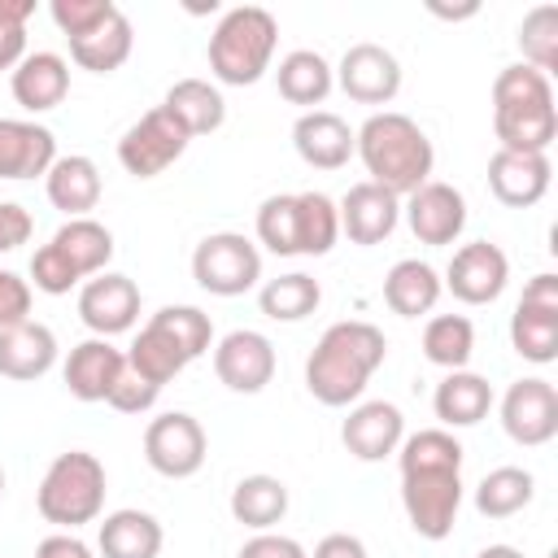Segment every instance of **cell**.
I'll use <instances>...</instances> for the list:
<instances>
[{"label":"cell","mask_w":558,"mask_h":558,"mask_svg":"<svg viewBox=\"0 0 558 558\" xmlns=\"http://www.w3.org/2000/svg\"><path fill=\"white\" fill-rule=\"evenodd\" d=\"M401 506L423 541H445L462 506V445L449 427H423L397 445Z\"/></svg>","instance_id":"1"},{"label":"cell","mask_w":558,"mask_h":558,"mask_svg":"<svg viewBox=\"0 0 558 558\" xmlns=\"http://www.w3.org/2000/svg\"><path fill=\"white\" fill-rule=\"evenodd\" d=\"M384 357H388V340L375 323H366V318L331 323L305 362V388L314 401H323L331 410L353 405L366 392L371 375L384 366Z\"/></svg>","instance_id":"2"},{"label":"cell","mask_w":558,"mask_h":558,"mask_svg":"<svg viewBox=\"0 0 558 558\" xmlns=\"http://www.w3.org/2000/svg\"><path fill=\"white\" fill-rule=\"evenodd\" d=\"M353 153L362 157L371 183H379V187L392 192L397 201L410 196L414 187H423L427 174H432V161H436L427 131H423L414 118L397 113V109L371 113V118L353 131Z\"/></svg>","instance_id":"3"},{"label":"cell","mask_w":558,"mask_h":558,"mask_svg":"<svg viewBox=\"0 0 558 558\" xmlns=\"http://www.w3.org/2000/svg\"><path fill=\"white\" fill-rule=\"evenodd\" d=\"M493 131L506 153H549L558 140V109L549 74L532 65H506L493 78Z\"/></svg>","instance_id":"4"},{"label":"cell","mask_w":558,"mask_h":558,"mask_svg":"<svg viewBox=\"0 0 558 558\" xmlns=\"http://www.w3.org/2000/svg\"><path fill=\"white\" fill-rule=\"evenodd\" d=\"M257 240L275 257H323L340 240L336 201L323 192H279L257 209Z\"/></svg>","instance_id":"5"},{"label":"cell","mask_w":558,"mask_h":558,"mask_svg":"<svg viewBox=\"0 0 558 558\" xmlns=\"http://www.w3.org/2000/svg\"><path fill=\"white\" fill-rule=\"evenodd\" d=\"M113 257V231L96 218H70L52 231L44 248L31 257V283L44 296H65L70 288L100 275Z\"/></svg>","instance_id":"6"},{"label":"cell","mask_w":558,"mask_h":558,"mask_svg":"<svg viewBox=\"0 0 558 558\" xmlns=\"http://www.w3.org/2000/svg\"><path fill=\"white\" fill-rule=\"evenodd\" d=\"M279 44V22L262 4L227 9L209 35V70L227 87H248L270 70Z\"/></svg>","instance_id":"7"},{"label":"cell","mask_w":558,"mask_h":558,"mask_svg":"<svg viewBox=\"0 0 558 558\" xmlns=\"http://www.w3.org/2000/svg\"><path fill=\"white\" fill-rule=\"evenodd\" d=\"M35 506L48 523L70 527V532L100 519V510H105V466H100V458L87 453V449L57 453L52 466L44 471V480H39Z\"/></svg>","instance_id":"8"},{"label":"cell","mask_w":558,"mask_h":558,"mask_svg":"<svg viewBox=\"0 0 558 558\" xmlns=\"http://www.w3.org/2000/svg\"><path fill=\"white\" fill-rule=\"evenodd\" d=\"M192 279L209 296H244L262 279V253L240 231H214L192 253Z\"/></svg>","instance_id":"9"},{"label":"cell","mask_w":558,"mask_h":558,"mask_svg":"<svg viewBox=\"0 0 558 558\" xmlns=\"http://www.w3.org/2000/svg\"><path fill=\"white\" fill-rule=\"evenodd\" d=\"M510 344L523 362H536V366L558 357V275L541 270L527 279L510 314Z\"/></svg>","instance_id":"10"},{"label":"cell","mask_w":558,"mask_h":558,"mask_svg":"<svg viewBox=\"0 0 558 558\" xmlns=\"http://www.w3.org/2000/svg\"><path fill=\"white\" fill-rule=\"evenodd\" d=\"M187 131L157 105V109H148L140 122H131L126 131H122V140H118V161H122V170L126 174H135V179H157L161 170H170L183 153H187Z\"/></svg>","instance_id":"11"},{"label":"cell","mask_w":558,"mask_h":558,"mask_svg":"<svg viewBox=\"0 0 558 558\" xmlns=\"http://www.w3.org/2000/svg\"><path fill=\"white\" fill-rule=\"evenodd\" d=\"M205 427L183 414V410H170V414H157L148 427H144V462L166 475V480H187L205 466Z\"/></svg>","instance_id":"12"},{"label":"cell","mask_w":558,"mask_h":558,"mask_svg":"<svg viewBox=\"0 0 558 558\" xmlns=\"http://www.w3.org/2000/svg\"><path fill=\"white\" fill-rule=\"evenodd\" d=\"M501 427L514 445H549L558 436V388L541 375L514 379L501 397Z\"/></svg>","instance_id":"13"},{"label":"cell","mask_w":558,"mask_h":558,"mask_svg":"<svg viewBox=\"0 0 558 558\" xmlns=\"http://www.w3.org/2000/svg\"><path fill=\"white\" fill-rule=\"evenodd\" d=\"M440 283L462 305H493L510 283V257L488 240H471L449 257V270Z\"/></svg>","instance_id":"14"},{"label":"cell","mask_w":558,"mask_h":558,"mask_svg":"<svg viewBox=\"0 0 558 558\" xmlns=\"http://www.w3.org/2000/svg\"><path fill=\"white\" fill-rule=\"evenodd\" d=\"M214 375L231 392L253 397L275 379V344L253 327H235L214 344Z\"/></svg>","instance_id":"15"},{"label":"cell","mask_w":558,"mask_h":558,"mask_svg":"<svg viewBox=\"0 0 558 558\" xmlns=\"http://www.w3.org/2000/svg\"><path fill=\"white\" fill-rule=\"evenodd\" d=\"M331 74H336L340 92L357 105H388L401 92V61L384 44H371V39L353 44Z\"/></svg>","instance_id":"16"},{"label":"cell","mask_w":558,"mask_h":558,"mask_svg":"<svg viewBox=\"0 0 558 558\" xmlns=\"http://www.w3.org/2000/svg\"><path fill=\"white\" fill-rule=\"evenodd\" d=\"M405 222L414 231L418 244H453L466 227V201L453 183H440V179H427L423 187H414L405 196Z\"/></svg>","instance_id":"17"},{"label":"cell","mask_w":558,"mask_h":558,"mask_svg":"<svg viewBox=\"0 0 558 558\" xmlns=\"http://www.w3.org/2000/svg\"><path fill=\"white\" fill-rule=\"evenodd\" d=\"M78 318L96 331V336H122L135 327L140 318V288L126 275L100 270L78 288Z\"/></svg>","instance_id":"18"},{"label":"cell","mask_w":558,"mask_h":558,"mask_svg":"<svg viewBox=\"0 0 558 558\" xmlns=\"http://www.w3.org/2000/svg\"><path fill=\"white\" fill-rule=\"evenodd\" d=\"M122 371H126V353L118 344H109L105 336H92V340L70 349V357L61 366V379H65L74 401L92 405V401H109V392L118 388Z\"/></svg>","instance_id":"19"},{"label":"cell","mask_w":558,"mask_h":558,"mask_svg":"<svg viewBox=\"0 0 558 558\" xmlns=\"http://www.w3.org/2000/svg\"><path fill=\"white\" fill-rule=\"evenodd\" d=\"M336 214H340V231H344L353 244L371 248V244H384V240L397 231L401 201H397L392 192H384L379 183L362 179V183H353V187L340 196Z\"/></svg>","instance_id":"20"},{"label":"cell","mask_w":558,"mask_h":558,"mask_svg":"<svg viewBox=\"0 0 558 558\" xmlns=\"http://www.w3.org/2000/svg\"><path fill=\"white\" fill-rule=\"evenodd\" d=\"M340 440L357 462H384L405 440V418L392 401H362L340 423Z\"/></svg>","instance_id":"21"},{"label":"cell","mask_w":558,"mask_h":558,"mask_svg":"<svg viewBox=\"0 0 558 558\" xmlns=\"http://www.w3.org/2000/svg\"><path fill=\"white\" fill-rule=\"evenodd\" d=\"M549 179H554L549 153H506V148H497L488 157V187L510 209L536 205L549 192Z\"/></svg>","instance_id":"22"},{"label":"cell","mask_w":558,"mask_h":558,"mask_svg":"<svg viewBox=\"0 0 558 558\" xmlns=\"http://www.w3.org/2000/svg\"><path fill=\"white\" fill-rule=\"evenodd\" d=\"M292 148L314 170H340L353 157V126L331 109H310L292 122Z\"/></svg>","instance_id":"23"},{"label":"cell","mask_w":558,"mask_h":558,"mask_svg":"<svg viewBox=\"0 0 558 558\" xmlns=\"http://www.w3.org/2000/svg\"><path fill=\"white\" fill-rule=\"evenodd\" d=\"M57 161V140L48 126L26 118H0V179H39Z\"/></svg>","instance_id":"24"},{"label":"cell","mask_w":558,"mask_h":558,"mask_svg":"<svg viewBox=\"0 0 558 558\" xmlns=\"http://www.w3.org/2000/svg\"><path fill=\"white\" fill-rule=\"evenodd\" d=\"M9 87L26 113H48L70 96V61L61 52H26Z\"/></svg>","instance_id":"25"},{"label":"cell","mask_w":558,"mask_h":558,"mask_svg":"<svg viewBox=\"0 0 558 558\" xmlns=\"http://www.w3.org/2000/svg\"><path fill=\"white\" fill-rule=\"evenodd\" d=\"M52 366H57V336H52V327L26 318V323L0 331V375L4 379L31 384V379L48 375Z\"/></svg>","instance_id":"26"},{"label":"cell","mask_w":558,"mask_h":558,"mask_svg":"<svg viewBox=\"0 0 558 558\" xmlns=\"http://www.w3.org/2000/svg\"><path fill=\"white\" fill-rule=\"evenodd\" d=\"M44 187H48V201L52 209L70 214V218H87L96 205H100V170L92 157L83 153H70V157H57L44 174Z\"/></svg>","instance_id":"27"},{"label":"cell","mask_w":558,"mask_h":558,"mask_svg":"<svg viewBox=\"0 0 558 558\" xmlns=\"http://www.w3.org/2000/svg\"><path fill=\"white\" fill-rule=\"evenodd\" d=\"M432 410L445 427H475L493 410V384L475 371H449L432 392Z\"/></svg>","instance_id":"28"},{"label":"cell","mask_w":558,"mask_h":558,"mask_svg":"<svg viewBox=\"0 0 558 558\" xmlns=\"http://www.w3.org/2000/svg\"><path fill=\"white\" fill-rule=\"evenodd\" d=\"M135 48V31H131V17L122 9H113L100 26H92L87 35L70 39V57L78 70H92V74H113Z\"/></svg>","instance_id":"29"},{"label":"cell","mask_w":558,"mask_h":558,"mask_svg":"<svg viewBox=\"0 0 558 558\" xmlns=\"http://www.w3.org/2000/svg\"><path fill=\"white\" fill-rule=\"evenodd\" d=\"M440 292H445L440 275H436L427 262H418V257H401V262L384 275V305H388L392 314H401V318L432 314L436 301H440Z\"/></svg>","instance_id":"30"},{"label":"cell","mask_w":558,"mask_h":558,"mask_svg":"<svg viewBox=\"0 0 558 558\" xmlns=\"http://www.w3.org/2000/svg\"><path fill=\"white\" fill-rule=\"evenodd\" d=\"M161 541V523L148 510H113L96 532L100 558H157Z\"/></svg>","instance_id":"31"},{"label":"cell","mask_w":558,"mask_h":558,"mask_svg":"<svg viewBox=\"0 0 558 558\" xmlns=\"http://www.w3.org/2000/svg\"><path fill=\"white\" fill-rule=\"evenodd\" d=\"M161 109H166L192 140H196V135H209V131H218V126L227 122V100H222V92H218L214 83H205V78H179V83L166 92Z\"/></svg>","instance_id":"32"},{"label":"cell","mask_w":558,"mask_h":558,"mask_svg":"<svg viewBox=\"0 0 558 558\" xmlns=\"http://www.w3.org/2000/svg\"><path fill=\"white\" fill-rule=\"evenodd\" d=\"M275 87H279V96H283L288 105H305V113H310L314 105L327 100V92L336 87V74H331V65H327L323 52L296 48V52H288V57L279 61Z\"/></svg>","instance_id":"33"},{"label":"cell","mask_w":558,"mask_h":558,"mask_svg":"<svg viewBox=\"0 0 558 558\" xmlns=\"http://www.w3.org/2000/svg\"><path fill=\"white\" fill-rule=\"evenodd\" d=\"M126 366H131L135 375H144L148 384L166 388V384L187 366V353H183V344H179L157 318H148V323L140 327V336L131 340V349H126Z\"/></svg>","instance_id":"34"},{"label":"cell","mask_w":558,"mask_h":558,"mask_svg":"<svg viewBox=\"0 0 558 558\" xmlns=\"http://www.w3.org/2000/svg\"><path fill=\"white\" fill-rule=\"evenodd\" d=\"M288 514V484L275 475H244L231 488V519L253 527V532H270L279 519Z\"/></svg>","instance_id":"35"},{"label":"cell","mask_w":558,"mask_h":558,"mask_svg":"<svg viewBox=\"0 0 558 558\" xmlns=\"http://www.w3.org/2000/svg\"><path fill=\"white\" fill-rule=\"evenodd\" d=\"M318 301H323V288L305 270H288L279 279H266L262 292H257L262 314L275 318V323H301V318H310L318 310Z\"/></svg>","instance_id":"36"},{"label":"cell","mask_w":558,"mask_h":558,"mask_svg":"<svg viewBox=\"0 0 558 558\" xmlns=\"http://www.w3.org/2000/svg\"><path fill=\"white\" fill-rule=\"evenodd\" d=\"M471 353H475V327H471V318H462V314H436V318H427V327H423V357L432 366L466 371Z\"/></svg>","instance_id":"37"},{"label":"cell","mask_w":558,"mask_h":558,"mask_svg":"<svg viewBox=\"0 0 558 558\" xmlns=\"http://www.w3.org/2000/svg\"><path fill=\"white\" fill-rule=\"evenodd\" d=\"M532 493H536L532 471H523V466H497V471H488L475 484V510L484 519H510V514H519L532 501Z\"/></svg>","instance_id":"38"},{"label":"cell","mask_w":558,"mask_h":558,"mask_svg":"<svg viewBox=\"0 0 558 558\" xmlns=\"http://www.w3.org/2000/svg\"><path fill=\"white\" fill-rule=\"evenodd\" d=\"M519 52H523V65H532L541 74L558 70V9L554 4H536V9L523 13Z\"/></svg>","instance_id":"39"},{"label":"cell","mask_w":558,"mask_h":558,"mask_svg":"<svg viewBox=\"0 0 558 558\" xmlns=\"http://www.w3.org/2000/svg\"><path fill=\"white\" fill-rule=\"evenodd\" d=\"M179 344H183V353H187V362H196L209 344H214V323H209V314L205 310H196V305H161L157 314H153Z\"/></svg>","instance_id":"40"},{"label":"cell","mask_w":558,"mask_h":558,"mask_svg":"<svg viewBox=\"0 0 558 558\" xmlns=\"http://www.w3.org/2000/svg\"><path fill=\"white\" fill-rule=\"evenodd\" d=\"M113 9H118L113 0H52V4H48L52 22H57V31H61L65 39L87 35V31H92V26H100Z\"/></svg>","instance_id":"41"},{"label":"cell","mask_w":558,"mask_h":558,"mask_svg":"<svg viewBox=\"0 0 558 558\" xmlns=\"http://www.w3.org/2000/svg\"><path fill=\"white\" fill-rule=\"evenodd\" d=\"M157 384H148L144 375H135L131 366L122 371V379H118V388L109 392V405L118 410V414H144V410H153L157 405Z\"/></svg>","instance_id":"42"},{"label":"cell","mask_w":558,"mask_h":558,"mask_svg":"<svg viewBox=\"0 0 558 558\" xmlns=\"http://www.w3.org/2000/svg\"><path fill=\"white\" fill-rule=\"evenodd\" d=\"M31 318V283L0 266V331Z\"/></svg>","instance_id":"43"},{"label":"cell","mask_w":558,"mask_h":558,"mask_svg":"<svg viewBox=\"0 0 558 558\" xmlns=\"http://www.w3.org/2000/svg\"><path fill=\"white\" fill-rule=\"evenodd\" d=\"M35 231V218L17 205V201H0V253H13L31 240Z\"/></svg>","instance_id":"44"},{"label":"cell","mask_w":558,"mask_h":558,"mask_svg":"<svg viewBox=\"0 0 558 558\" xmlns=\"http://www.w3.org/2000/svg\"><path fill=\"white\" fill-rule=\"evenodd\" d=\"M240 558H310L301 541L279 536V532H257L240 545Z\"/></svg>","instance_id":"45"},{"label":"cell","mask_w":558,"mask_h":558,"mask_svg":"<svg viewBox=\"0 0 558 558\" xmlns=\"http://www.w3.org/2000/svg\"><path fill=\"white\" fill-rule=\"evenodd\" d=\"M310 558H371V554H366L362 536H353V532H327V536L314 545Z\"/></svg>","instance_id":"46"},{"label":"cell","mask_w":558,"mask_h":558,"mask_svg":"<svg viewBox=\"0 0 558 558\" xmlns=\"http://www.w3.org/2000/svg\"><path fill=\"white\" fill-rule=\"evenodd\" d=\"M35 558H92V549H87L78 536L57 532V536H44V541L35 545Z\"/></svg>","instance_id":"47"},{"label":"cell","mask_w":558,"mask_h":558,"mask_svg":"<svg viewBox=\"0 0 558 558\" xmlns=\"http://www.w3.org/2000/svg\"><path fill=\"white\" fill-rule=\"evenodd\" d=\"M26 57V26H0V70H17Z\"/></svg>","instance_id":"48"},{"label":"cell","mask_w":558,"mask_h":558,"mask_svg":"<svg viewBox=\"0 0 558 558\" xmlns=\"http://www.w3.org/2000/svg\"><path fill=\"white\" fill-rule=\"evenodd\" d=\"M35 13V0H0V26H26Z\"/></svg>","instance_id":"49"},{"label":"cell","mask_w":558,"mask_h":558,"mask_svg":"<svg viewBox=\"0 0 558 558\" xmlns=\"http://www.w3.org/2000/svg\"><path fill=\"white\" fill-rule=\"evenodd\" d=\"M436 17H449V22H458V17H471V13H480V4L471 0V4H462V9H440V4H427Z\"/></svg>","instance_id":"50"},{"label":"cell","mask_w":558,"mask_h":558,"mask_svg":"<svg viewBox=\"0 0 558 558\" xmlns=\"http://www.w3.org/2000/svg\"><path fill=\"white\" fill-rule=\"evenodd\" d=\"M475 558H523V554H519L514 545H484Z\"/></svg>","instance_id":"51"},{"label":"cell","mask_w":558,"mask_h":558,"mask_svg":"<svg viewBox=\"0 0 558 558\" xmlns=\"http://www.w3.org/2000/svg\"><path fill=\"white\" fill-rule=\"evenodd\" d=\"M0 497H4V466H0Z\"/></svg>","instance_id":"52"},{"label":"cell","mask_w":558,"mask_h":558,"mask_svg":"<svg viewBox=\"0 0 558 558\" xmlns=\"http://www.w3.org/2000/svg\"><path fill=\"white\" fill-rule=\"evenodd\" d=\"M545 558H558V549H549V554H545Z\"/></svg>","instance_id":"53"}]
</instances>
